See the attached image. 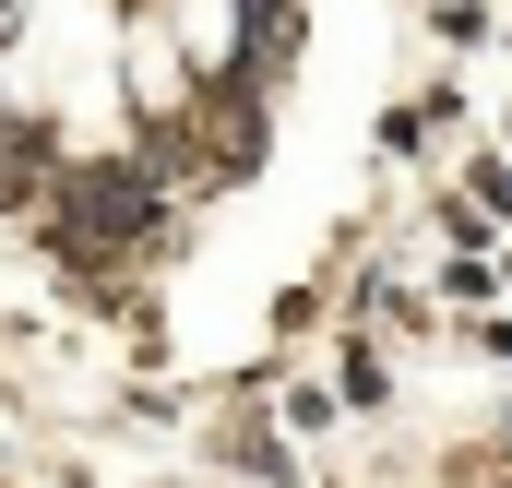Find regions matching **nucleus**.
Instances as JSON below:
<instances>
[{
  "instance_id": "nucleus-1",
  "label": "nucleus",
  "mask_w": 512,
  "mask_h": 488,
  "mask_svg": "<svg viewBox=\"0 0 512 488\" xmlns=\"http://www.w3.org/2000/svg\"><path fill=\"white\" fill-rule=\"evenodd\" d=\"M131 215H143L131 179H72V227H84V239H96V227H131Z\"/></svg>"
}]
</instances>
